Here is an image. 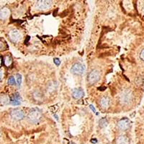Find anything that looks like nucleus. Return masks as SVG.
I'll return each instance as SVG.
<instances>
[{"mask_svg":"<svg viewBox=\"0 0 144 144\" xmlns=\"http://www.w3.org/2000/svg\"><path fill=\"white\" fill-rule=\"evenodd\" d=\"M0 101L2 102V104L5 105V104H7V103H8L9 102L8 97H7V96H5V95H3V96L1 97V98H0Z\"/></svg>","mask_w":144,"mask_h":144,"instance_id":"2eb2a0df","label":"nucleus"},{"mask_svg":"<svg viewBox=\"0 0 144 144\" xmlns=\"http://www.w3.org/2000/svg\"><path fill=\"white\" fill-rule=\"evenodd\" d=\"M52 2L47 0H40L38 1L35 4V8L38 10H46L51 7Z\"/></svg>","mask_w":144,"mask_h":144,"instance_id":"20e7f679","label":"nucleus"},{"mask_svg":"<svg viewBox=\"0 0 144 144\" xmlns=\"http://www.w3.org/2000/svg\"><path fill=\"white\" fill-rule=\"evenodd\" d=\"M108 120L105 118H103L99 120V125H100L102 127H106V126L108 125Z\"/></svg>","mask_w":144,"mask_h":144,"instance_id":"4468645a","label":"nucleus"},{"mask_svg":"<svg viewBox=\"0 0 144 144\" xmlns=\"http://www.w3.org/2000/svg\"><path fill=\"white\" fill-rule=\"evenodd\" d=\"M42 117V113L38 109H33V110L28 113V118L29 121L32 123H38L41 119Z\"/></svg>","mask_w":144,"mask_h":144,"instance_id":"f257e3e1","label":"nucleus"},{"mask_svg":"<svg viewBox=\"0 0 144 144\" xmlns=\"http://www.w3.org/2000/svg\"><path fill=\"white\" fill-rule=\"evenodd\" d=\"M4 48H5V44H4V42L0 41V51L4 50Z\"/></svg>","mask_w":144,"mask_h":144,"instance_id":"6ab92c4d","label":"nucleus"},{"mask_svg":"<svg viewBox=\"0 0 144 144\" xmlns=\"http://www.w3.org/2000/svg\"><path fill=\"white\" fill-rule=\"evenodd\" d=\"M85 71L84 66L80 63H74L71 68V71L73 74L76 75H82Z\"/></svg>","mask_w":144,"mask_h":144,"instance_id":"39448f33","label":"nucleus"},{"mask_svg":"<svg viewBox=\"0 0 144 144\" xmlns=\"http://www.w3.org/2000/svg\"><path fill=\"white\" fill-rule=\"evenodd\" d=\"M70 144H75V143H70Z\"/></svg>","mask_w":144,"mask_h":144,"instance_id":"b1692460","label":"nucleus"},{"mask_svg":"<svg viewBox=\"0 0 144 144\" xmlns=\"http://www.w3.org/2000/svg\"><path fill=\"white\" fill-rule=\"evenodd\" d=\"M4 63H5L6 66H9L12 63V59L10 57L7 56L5 58V61H4Z\"/></svg>","mask_w":144,"mask_h":144,"instance_id":"a211bd4d","label":"nucleus"},{"mask_svg":"<svg viewBox=\"0 0 144 144\" xmlns=\"http://www.w3.org/2000/svg\"><path fill=\"white\" fill-rule=\"evenodd\" d=\"M84 96V92L82 89H74L72 92V97L74 99H79Z\"/></svg>","mask_w":144,"mask_h":144,"instance_id":"1a4fd4ad","label":"nucleus"},{"mask_svg":"<svg viewBox=\"0 0 144 144\" xmlns=\"http://www.w3.org/2000/svg\"><path fill=\"white\" fill-rule=\"evenodd\" d=\"M89 108H91V109H92V110H93V112L94 113H95V112H96V110H95V109H94V108H93V105H89Z\"/></svg>","mask_w":144,"mask_h":144,"instance_id":"4be33fe9","label":"nucleus"},{"mask_svg":"<svg viewBox=\"0 0 144 144\" xmlns=\"http://www.w3.org/2000/svg\"><path fill=\"white\" fill-rule=\"evenodd\" d=\"M8 84L10 85L16 84V81H15V79H14V77L11 76V77H9V78Z\"/></svg>","mask_w":144,"mask_h":144,"instance_id":"dca6fc26","label":"nucleus"},{"mask_svg":"<svg viewBox=\"0 0 144 144\" xmlns=\"http://www.w3.org/2000/svg\"><path fill=\"white\" fill-rule=\"evenodd\" d=\"M9 38L13 42H17L22 39V35L17 30H12L9 33Z\"/></svg>","mask_w":144,"mask_h":144,"instance_id":"423d86ee","label":"nucleus"},{"mask_svg":"<svg viewBox=\"0 0 144 144\" xmlns=\"http://www.w3.org/2000/svg\"><path fill=\"white\" fill-rule=\"evenodd\" d=\"M133 99V93L130 89H125L121 92L120 95V100L122 104L127 105Z\"/></svg>","mask_w":144,"mask_h":144,"instance_id":"f03ea898","label":"nucleus"},{"mask_svg":"<svg viewBox=\"0 0 144 144\" xmlns=\"http://www.w3.org/2000/svg\"><path fill=\"white\" fill-rule=\"evenodd\" d=\"M117 144H129V139L125 136H120L117 140Z\"/></svg>","mask_w":144,"mask_h":144,"instance_id":"ddd939ff","label":"nucleus"},{"mask_svg":"<svg viewBox=\"0 0 144 144\" xmlns=\"http://www.w3.org/2000/svg\"><path fill=\"white\" fill-rule=\"evenodd\" d=\"M99 104H100V106H101L102 108L106 109V108H108V107H109V105H110V99H109L108 97H103L101 98V99H100Z\"/></svg>","mask_w":144,"mask_h":144,"instance_id":"9b49d317","label":"nucleus"},{"mask_svg":"<svg viewBox=\"0 0 144 144\" xmlns=\"http://www.w3.org/2000/svg\"><path fill=\"white\" fill-rule=\"evenodd\" d=\"M9 14V10L7 8H3L0 10V19L4 20Z\"/></svg>","mask_w":144,"mask_h":144,"instance_id":"f8f14e48","label":"nucleus"},{"mask_svg":"<svg viewBox=\"0 0 144 144\" xmlns=\"http://www.w3.org/2000/svg\"><path fill=\"white\" fill-rule=\"evenodd\" d=\"M21 97L20 96V94L18 93L14 94L12 98L11 101H10V103H11L12 105H20V102H21Z\"/></svg>","mask_w":144,"mask_h":144,"instance_id":"9d476101","label":"nucleus"},{"mask_svg":"<svg viewBox=\"0 0 144 144\" xmlns=\"http://www.w3.org/2000/svg\"><path fill=\"white\" fill-rule=\"evenodd\" d=\"M140 58L144 61V49H143L141 52L140 53Z\"/></svg>","mask_w":144,"mask_h":144,"instance_id":"aec40b11","label":"nucleus"},{"mask_svg":"<svg viewBox=\"0 0 144 144\" xmlns=\"http://www.w3.org/2000/svg\"><path fill=\"white\" fill-rule=\"evenodd\" d=\"M10 114H11L12 118L16 120H20L24 118V117H25V114L23 113V111L20 109H14V110H12Z\"/></svg>","mask_w":144,"mask_h":144,"instance_id":"6e6552de","label":"nucleus"},{"mask_svg":"<svg viewBox=\"0 0 144 144\" xmlns=\"http://www.w3.org/2000/svg\"><path fill=\"white\" fill-rule=\"evenodd\" d=\"M54 63L56 64L57 66H59L61 63V61L58 58H54Z\"/></svg>","mask_w":144,"mask_h":144,"instance_id":"412c9836","label":"nucleus"},{"mask_svg":"<svg viewBox=\"0 0 144 144\" xmlns=\"http://www.w3.org/2000/svg\"><path fill=\"white\" fill-rule=\"evenodd\" d=\"M16 77H17V84L20 86L21 84V83H22V76L20 75V73H17V75H16Z\"/></svg>","mask_w":144,"mask_h":144,"instance_id":"f3484780","label":"nucleus"},{"mask_svg":"<svg viewBox=\"0 0 144 144\" xmlns=\"http://www.w3.org/2000/svg\"><path fill=\"white\" fill-rule=\"evenodd\" d=\"M130 120L128 118H122L118 122V127L120 130H127L130 125Z\"/></svg>","mask_w":144,"mask_h":144,"instance_id":"0eeeda50","label":"nucleus"},{"mask_svg":"<svg viewBox=\"0 0 144 144\" xmlns=\"http://www.w3.org/2000/svg\"><path fill=\"white\" fill-rule=\"evenodd\" d=\"M100 72L97 69H94L88 75V82L91 84H94L100 79Z\"/></svg>","mask_w":144,"mask_h":144,"instance_id":"7ed1b4c3","label":"nucleus"},{"mask_svg":"<svg viewBox=\"0 0 144 144\" xmlns=\"http://www.w3.org/2000/svg\"><path fill=\"white\" fill-rule=\"evenodd\" d=\"M2 76H3V72L2 71H0V79L2 78Z\"/></svg>","mask_w":144,"mask_h":144,"instance_id":"5701e85b","label":"nucleus"}]
</instances>
